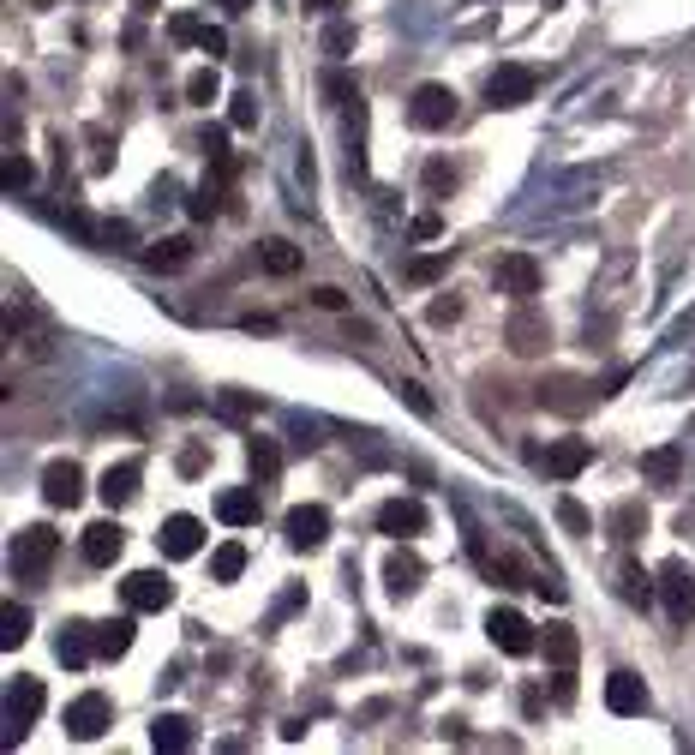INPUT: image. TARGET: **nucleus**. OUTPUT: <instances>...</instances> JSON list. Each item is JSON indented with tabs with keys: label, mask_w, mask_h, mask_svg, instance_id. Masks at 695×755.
Here are the masks:
<instances>
[{
	"label": "nucleus",
	"mask_w": 695,
	"mask_h": 755,
	"mask_svg": "<svg viewBox=\"0 0 695 755\" xmlns=\"http://www.w3.org/2000/svg\"><path fill=\"white\" fill-rule=\"evenodd\" d=\"M54 552H60V534L48 528V522H30V528H18L12 534V552H6V564H12V576H42L48 564H54Z\"/></svg>",
	"instance_id": "obj_1"
},
{
	"label": "nucleus",
	"mask_w": 695,
	"mask_h": 755,
	"mask_svg": "<svg viewBox=\"0 0 695 755\" xmlns=\"http://www.w3.org/2000/svg\"><path fill=\"white\" fill-rule=\"evenodd\" d=\"M534 90H540V72L516 66V60L492 66V78H486V102L492 108H522V102H534Z\"/></svg>",
	"instance_id": "obj_2"
},
{
	"label": "nucleus",
	"mask_w": 695,
	"mask_h": 755,
	"mask_svg": "<svg viewBox=\"0 0 695 755\" xmlns=\"http://www.w3.org/2000/svg\"><path fill=\"white\" fill-rule=\"evenodd\" d=\"M36 714H42V678H12L6 684V744H24V732L36 726Z\"/></svg>",
	"instance_id": "obj_3"
},
{
	"label": "nucleus",
	"mask_w": 695,
	"mask_h": 755,
	"mask_svg": "<svg viewBox=\"0 0 695 755\" xmlns=\"http://www.w3.org/2000/svg\"><path fill=\"white\" fill-rule=\"evenodd\" d=\"M108 726H114V702H108L102 690H84L78 702H66V738H78V744H96Z\"/></svg>",
	"instance_id": "obj_4"
},
{
	"label": "nucleus",
	"mask_w": 695,
	"mask_h": 755,
	"mask_svg": "<svg viewBox=\"0 0 695 755\" xmlns=\"http://www.w3.org/2000/svg\"><path fill=\"white\" fill-rule=\"evenodd\" d=\"M540 408H552V414L576 420V414H588V408H594V384H588V378H576V372H552V378L540 384Z\"/></svg>",
	"instance_id": "obj_5"
},
{
	"label": "nucleus",
	"mask_w": 695,
	"mask_h": 755,
	"mask_svg": "<svg viewBox=\"0 0 695 755\" xmlns=\"http://www.w3.org/2000/svg\"><path fill=\"white\" fill-rule=\"evenodd\" d=\"M408 120H414L420 132H444V126L456 120V90H450V84H420V90L408 96Z\"/></svg>",
	"instance_id": "obj_6"
},
{
	"label": "nucleus",
	"mask_w": 695,
	"mask_h": 755,
	"mask_svg": "<svg viewBox=\"0 0 695 755\" xmlns=\"http://www.w3.org/2000/svg\"><path fill=\"white\" fill-rule=\"evenodd\" d=\"M504 342H510V354H522V360H534L546 342H552V324H546V312H534L528 300L510 312V324H504Z\"/></svg>",
	"instance_id": "obj_7"
},
{
	"label": "nucleus",
	"mask_w": 695,
	"mask_h": 755,
	"mask_svg": "<svg viewBox=\"0 0 695 755\" xmlns=\"http://www.w3.org/2000/svg\"><path fill=\"white\" fill-rule=\"evenodd\" d=\"M486 636H492V648L498 654H534V624L516 612V606H492V618H486Z\"/></svg>",
	"instance_id": "obj_8"
},
{
	"label": "nucleus",
	"mask_w": 695,
	"mask_h": 755,
	"mask_svg": "<svg viewBox=\"0 0 695 755\" xmlns=\"http://www.w3.org/2000/svg\"><path fill=\"white\" fill-rule=\"evenodd\" d=\"M282 534H288L294 552H318V546L330 540V510H324V504H294L288 522H282Z\"/></svg>",
	"instance_id": "obj_9"
},
{
	"label": "nucleus",
	"mask_w": 695,
	"mask_h": 755,
	"mask_svg": "<svg viewBox=\"0 0 695 755\" xmlns=\"http://www.w3.org/2000/svg\"><path fill=\"white\" fill-rule=\"evenodd\" d=\"M660 600H666L672 624H690V612H695V570L684 564V558L660 564Z\"/></svg>",
	"instance_id": "obj_10"
},
{
	"label": "nucleus",
	"mask_w": 695,
	"mask_h": 755,
	"mask_svg": "<svg viewBox=\"0 0 695 755\" xmlns=\"http://www.w3.org/2000/svg\"><path fill=\"white\" fill-rule=\"evenodd\" d=\"M492 282H498V294L534 300V294H540V264H534L528 252H504V258L492 264Z\"/></svg>",
	"instance_id": "obj_11"
},
{
	"label": "nucleus",
	"mask_w": 695,
	"mask_h": 755,
	"mask_svg": "<svg viewBox=\"0 0 695 755\" xmlns=\"http://www.w3.org/2000/svg\"><path fill=\"white\" fill-rule=\"evenodd\" d=\"M156 546H162V558H198L204 552V522L180 510V516H168L156 528Z\"/></svg>",
	"instance_id": "obj_12"
},
{
	"label": "nucleus",
	"mask_w": 695,
	"mask_h": 755,
	"mask_svg": "<svg viewBox=\"0 0 695 755\" xmlns=\"http://www.w3.org/2000/svg\"><path fill=\"white\" fill-rule=\"evenodd\" d=\"M120 594H126L132 612H162V606L174 600V582H168L162 570H132V576L120 582Z\"/></svg>",
	"instance_id": "obj_13"
},
{
	"label": "nucleus",
	"mask_w": 695,
	"mask_h": 755,
	"mask_svg": "<svg viewBox=\"0 0 695 755\" xmlns=\"http://www.w3.org/2000/svg\"><path fill=\"white\" fill-rule=\"evenodd\" d=\"M378 534H390V540L426 534V504H420V498H390V504H378Z\"/></svg>",
	"instance_id": "obj_14"
},
{
	"label": "nucleus",
	"mask_w": 695,
	"mask_h": 755,
	"mask_svg": "<svg viewBox=\"0 0 695 755\" xmlns=\"http://www.w3.org/2000/svg\"><path fill=\"white\" fill-rule=\"evenodd\" d=\"M42 498H48L54 510L84 504V474H78V462H48V468H42Z\"/></svg>",
	"instance_id": "obj_15"
},
{
	"label": "nucleus",
	"mask_w": 695,
	"mask_h": 755,
	"mask_svg": "<svg viewBox=\"0 0 695 755\" xmlns=\"http://www.w3.org/2000/svg\"><path fill=\"white\" fill-rule=\"evenodd\" d=\"M540 462H546V474H552V480H576V474L594 462V444H588V438H558V444H546V456H540Z\"/></svg>",
	"instance_id": "obj_16"
},
{
	"label": "nucleus",
	"mask_w": 695,
	"mask_h": 755,
	"mask_svg": "<svg viewBox=\"0 0 695 755\" xmlns=\"http://www.w3.org/2000/svg\"><path fill=\"white\" fill-rule=\"evenodd\" d=\"M120 552H126V528L120 522H90L84 528V564L108 570V564H120Z\"/></svg>",
	"instance_id": "obj_17"
},
{
	"label": "nucleus",
	"mask_w": 695,
	"mask_h": 755,
	"mask_svg": "<svg viewBox=\"0 0 695 755\" xmlns=\"http://www.w3.org/2000/svg\"><path fill=\"white\" fill-rule=\"evenodd\" d=\"M138 480H144V468H138V462H114V468L96 480V498H102L108 510H120V504H132V498H138Z\"/></svg>",
	"instance_id": "obj_18"
},
{
	"label": "nucleus",
	"mask_w": 695,
	"mask_h": 755,
	"mask_svg": "<svg viewBox=\"0 0 695 755\" xmlns=\"http://www.w3.org/2000/svg\"><path fill=\"white\" fill-rule=\"evenodd\" d=\"M606 708L624 714V720H630V714H648V684H642L636 672H612V678H606Z\"/></svg>",
	"instance_id": "obj_19"
},
{
	"label": "nucleus",
	"mask_w": 695,
	"mask_h": 755,
	"mask_svg": "<svg viewBox=\"0 0 695 755\" xmlns=\"http://www.w3.org/2000/svg\"><path fill=\"white\" fill-rule=\"evenodd\" d=\"M216 516H222L228 528H252V522L264 516V504H258V486H234V492H222V498H216Z\"/></svg>",
	"instance_id": "obj_20"
},
{
	"label": "nucleus",
	"mask_w": 695,
	"mask_h": 755,
	"mask_svg": "<svg viewBox=\"0 0 695 755\" xmlns=\"http://www.w3.org/2000/svg\"><path fill=\"white\" fill-rule=\"evenodd\" d=\"M420 582H426V564H420L414 552H390V558H384V588H390L396 600H402V594H414Z\"/></svg>",
	"instance_id": "obj_21"
},
{
	"label": "nucleus",
	"mask_w": 695,
	"mask_h": 755,
	"mask_svg": "<svg viewBox=\"0 0 695 755\" xmlns=\"http://www.w3.org/2000/svg\"><path fill=\"white\" fill-rule=\"evenodd\" d=\"M54 654H60V666H90V654H96V624H66L60 630V642H54Z\"/></svg>",
	"instance_id": "obj_22"
},
{
	"label": "nucleus",
	"mask_w": 695,
	"mask_h": 755,
	"mask_svg": "<svg viewBox=\"0 0 695 755\" xmlns=\"http://www.w3.org/2000/svg\"><path fill=\"white\" fill-rule=\"evenodd\" d=\"M144 264H150V270H186V264H192V240H186V234H168V240H156V246L144 252Z\"/></svg>",
	"instance_id": "obj_23"
},
{
	"label": "nucleus",
	"mask_w": 695,
	"mask_h": 755,
	"mask_svg": "<svg viewBox=\"0 0 695 755\" xmlns=\"http://www.w3.org/2000/svg\"><path fill=\"white\" fill-rule=\"evenodd\" d=\"M678 474H684V456H678L672 444H660V450L642 456V480H654V486H678Z\"/></svg>",
	"instance_id": "obj_24"
},
{
	"label": "nucleus",
	"mask_w": 695,
	"mask_h": 755,
	"mask_svg": "<svg viewBox=\"0 0 695 755\" xmlns=\"http://www.w3.org/2000/svg\"><path fill=\"white\" fill-rule=\"evenodd\" d=\"M150 744H156V750H192V720H186V714H156Z\"/></svg>",
	"instance_id": "obj_25"
},
{
	"label": "nucleus",
	"mask_w": 695,
	"mask_h": 755,
	"mask_svg": "<svg viewBox=\"0 0 695 755\" xmlns=\"http://www.w3.org/2000/svg\"><path fill=\"white\" fill-rule=\"evenodd\" d=\"M96 654H102V660L132 654V618H108V624H96Z\"/></svg>",
	"instance_id": "obj_26"
},
{
	"label": "nucleus",
	"mask_w": 695,
	"mask_h": 755,
	"mask_svg": "<svg viewBox=\"0 0 695 755\" xmlns=\"http://www.w3.org/2000/svg\"><path fill=\"white\" fill-rule=\"evenodd\" d=\"M246 462H252V480H258V486H270V480L282 474V450H276L270 438H252V444H246Z\"/></svg>",
	"instance_id": "obj_27"
},
{
	"label": "nucleus",
	"mask_w": 695,
	"mask_h": 755,
	"mask_svg": "<svg viewBox=\"0 0 695 755\" xmlns=\"http://www.w3.org/2000/svg\"><path fill=\"white\" fill-rule=\"evenodd\" d=\"M576 654H582L576 630H570V624H552V630H546V660H552L558 672H570V666H576Z\"/></svg>",
	"instance_id": "obj_28"
},
{
	"label": "nucleus",
	"mask_w": 695,
	"mask_h": 755,
	"mask_svg": "<svg viewBox=\"0 0 695 755\" xmlns=\"http://www.w3.org/2000/svg\"><path fill=\"white\" fill-rule=\"evenodd\" d=\"M240 570H246V546H240V540H222V546L210 552V576H216V582H240Z\"/></svg>",
	"instance_id": "obj_29"
},
{
	"label": "nucleus",
	"mask_w": 695,
	"mask_h": 755,
	"mask_svg": "<svg viewBox=\"0 0 695 755\" xmlns=\"http://www.w3.org/2000/svg\"><path fill=\"white\" fill-rule=\"evenodd\" d=\"M24 636H30V612H24L18 600H6V606H0V648L12 654V648H24Z\"/></svg>",
	"instance_id": "obj_30"
},
{
	"label": "nucleus",
	"mask_w": 695,
	"mask_h": 755,
	"mask_svg": "<svg viewBox=\"0 0 695 755\" xmlns=\"http://www.w3.org/2000/svg\"><path fill=\"white\" fill-rule=\"evenodd\" d=\"M222 96V78H216V66H198L192 78H186V102H198V108H210Z\"/></svg>",
	"instance_id": "obj_31"
},
{
	"label": "nucleus",
	"mask_w": 695,
	"mask_h": 755,
	"mask_svg": "<svg viewBox=\"0 0 695 755\" xmlns=\"http://www.w3.org/2000/svg\"><path fill=\"white\" fill-rule=\"evenodd\" d=\"M30 180H36V162H30V156H18V150H12V156H6V162H0V186H6V192H12V198H18V192H24V186H30Z\"/></svg>",
	"instance_id": "obj_32"
},
{
	"label": "nucleus",
	"mask_w": 695,
	"mask_h": 755,
	"mask_svg": "<svg viewBox=\"0 0 695 755\" xmlns=\"http://www.w3.org/2000/svg\"><path fill=\"white\" fill-rule=\"evenodd\" d=\"M264 270H270V276H294V270H300V252H294L288 240H264Z\"/></svg>",
	"instance_id": "obj_33"
},
{
	"label": "nucleus",
	"mask_w": 695,
	"mask_h": 755,
	"mask_svg": "<svg viewBox=\"0 0 695 755\" xmlns=\"http://www.w3.org/2000/svg\"><path fill=\"white\" fill-rule=\"evenodd\" d=\"M324 96L342 108V102H360V84H354V72H342V66H330L324 72Z\"/></svg>",
	"instance_id": "obj_34"
},
{
	"label": "nucleus",
	"mask_w": 695,
	"mask_h": 755,
	"mask_svg": "<svg viewBox=\"0 0 695 755\" xmlns=\"http://www.w3.org/2000/svg\"><path fill=\"white\" fill-rule=\"evenodd\" d=\"M642 528H648V510H642V504H618V510H612V534H618V540H636Z\"/></svg>",
	"instance_id": "obj_35"
},
{
	"label": "nucleus",
	"mask_w": 695,
	"mask_h": 755,
	"mask_svg": "<svg viewBox=\"0 0 695 755\" xmlns=\"http://www.w3.org/2000/svg\"><path fill=\"white\" fill-rule=\"evenodd\" d=\"M426 192H432V198H450V192H456V168H450L444 156L426 162Z\"/></svg>",
	"instance_id": "obj_36"
},
{
	"label": "nucleus",
	"mask_w": 695,
	"mask_h": 755,
	"mask_svg": "<svg viewBox=\"0 0 695 755\" xmlns=\"http://www.w3.org/2000/svg\"><path fill=\"white\" fill-rule=\"evenodd\" d=\"M228 126H234V132H252V126H258V96H234Z\"/></svg>",
	"instance_id": "obj_37"
},
{
	"label": "nucleus",
	"mask_w": 695,
	"mask_h": 755,
	"mask_svg": "<svg viewBox=\"0 0 695 755\" xmlns=\"http://www.w3.org/2000/svg\"><path fill=\"white\" fill-rule=\"evenodd\" d=\"M216 408H222L228 420H246V414L258 408V396H246V390H222V396H216Z\"/></svg>",
	"instance_id": "obj_38"
},
{
	"label": "nucleus",
	"mask_w": 695,
	"mask_h": 755,
	"mask_svg": "<svg viewBox=\"0 0 695 755\" xmlns=\"http://www.w3.org/2000/svg\"><path fill=\"white\" fill-rule=\"evenodd\" d=\"M558 522H564L570 534H588V528H594V522H588V510H582L576 498H564V504H558Z\"/></svg>",
	"instance_id": "obj_39"
},
{
	"label": "nucleus",
	"mask_w": 695,
	"mask_h": 755,
	"mask_svg": "<svg viewBox=\"0 0 695 755\" xmlns=\"http://www.w3.org/2000/svg\"><path fill=\"white\" fill-rule=\"evenodd\" d=\"M348 48H354V30H348V24H330V30H324V54H336V60H342Z\"/></svg>",
	"instance_id": "obj_40"
},
{
	"label": "nucleus",
	"mask_w": 695,
	"mask_h": 755,
	"mask_svg": "<svg viewBox=\"0 0 695 755\" xmlns=\"http://www.w3.org/2000/svg\"><path fill=\"white\" fill-rule=\"evenodd\" d=\"M426 318H432V324H456V318H462V300H456V294H444V300H432V306H426Z\"/></svg>",
	"instance_id": "obj_41"
},
{
	"label": "nucleus",
	"mask_w": 695,
	"mask_h": 755,
	"mask_svg": "<svg viewBox=\"0 0 695 755\" xmlns=\"http://www.w3.org/2000/svg\"><path fill=\"white\" fill-rule=\"evenodd\" d=\"M168 30H174V42H204V30H210V24H198V18H186V12H180Z\"/></svg>",
	"instance_id": "obj_42"
},
{
	"label": "nucleus",
	"mask_w": 695,
	"mask_h": 755,
	"mask_svg": "<svg viewBox=\"0 0 695 755\" xmlns=\"http://www.w3.org/2000/svg\"><path fill=\"white\" fill-rule=\"evenodd\" d=\"M186 210H192V216H198V222H204V216H216V186H210V180H204V186H198V192H192V204H186Z\"/></svg>",
	"instance_id": "obj_43"
},
{
	"label": "nucleus",
	"mask_w": 695,
	"mask_h": 755,
	"mask_svg": "<svg viewBox=\"0 0 695 755\" xmlns=\"http://www.w3.org/2000/svg\"><path fill=\"white\" fill-rule=\"evenodd\" d=\"M438 234H444V216H438V210H420V216H414V240H438Z\"/></svg>",
	"instance_id": "obj_44"
},
{
	"label": "nucleus",
	"mask_w": 695,
	"mask_h": 755,
	"mask_svg": "<svg viewBox=\"0 0 695 755\" xmlns=\"http://www.w3.org/2000/svg\"><path fill=\"white\" fill-rule=\"evenodd\" d=\"M204 462H210L204 444H186V450H180V474H204Z\"/></svg>",
	"instance_id": "obj_45"
},
{
	"label": "nucleus",
	"mask_w": 695,
	"mask_h": 755,
	"mask_svg": "<svg viewBox=\"0 0 695 755\" xmlns=\"http://www.w3.org/2000/svg\"><path fill=\"white\" fill-rule=\"evenodd\" d=\"M624 594H630V600H648V576H642V570H636V564H630V570H624Z\"/></svg>",
	"instance_id": "obj_46"
},
{
	"label": "nucleus",
	"mask_w": 695,
	"mask_h": 755,
	"mask_svg": "<svg viewBox=\"0 0 695 755\" xmlns=\"http://www.w3.org/2000/svg\"><path fill=\"white\" fill-rule=\"evenodd\" d=\"M312 300H318V306H324V312H342V306H348V294H342V288H318V294H312Z\"/></svg>",
	"instance_id": "obj_47"
},
{
	"label": "nucleus",
	"mask_w": 695,
	"mask_h": 755,
	"mask_svg": "<svg viewBox=\"0 0 695 755\" xmlns=\"http://www.w3.org/2000/svg\"><path fill=\"white\" fill-rule=\"evenodd\" d=\"M438 270H444V258H420V264H414V270H408V276H414V282H432V276H438Z\"/></svg>",
	"instance_id": "obj_48"
},
{
	"label": "nucleus",
	"mask_w": 695,
	"mask_h": 755,
	"mask_svg": "<svg viewBox=\"0 0 695 755\" xmlns=\"http://www.w3.org/2000/svg\"><path fill=\"white\" fill-rule=\"evenodd\" d=\"M402 396H408V408H420V414H432V402H426V390H420V384H402Z\"/></svg>",
	"instance_id": "obj_49"
},
{
	"label": "nucleus",
	"mask_w": 695,
	"mask_h": 755,
	"mask_svg": "<svg viewBox=\"0 0 695 755\" xmlns=\"http://www.w3.org/2000/svg\"><path fill=\"white\" fill-rule=\"evenodd\" d=\"M198 48H204V54H222V48H228V36H222V30H204V42H198Z\"/></svg>",
	"instance_id": "obj_50"
},
{
	"label": "nucleus",
	"mask_w": 695,
	"mask_h": 755,
	"mask_svg": "<svg viewBox=\"0 0 695 755\" xmlns=\"http://www.w3.org/2000/svg\"><path fill=\"white\" fill-rule=\"evenodd\" d=\"M306 6H318V12H342L348 0H306Z\"/></svg>",
	"instance_id": "obj_51"
},
{
	"label": "nucleus",
	"mask_w": 695,
	"mask_h": 755,
	"mask_svg": "<svg viewBox=\"0 0 695 755\" xmlns=\"http://www.w3.org/2000/svg\"><path fill=\"white\" fill-rule=\"evenodd\" d=\"M228 6H234V12H240V6H246V0H228Z\"/></svg>",
	"instance_id": "obj_52"
}]
</instances>
